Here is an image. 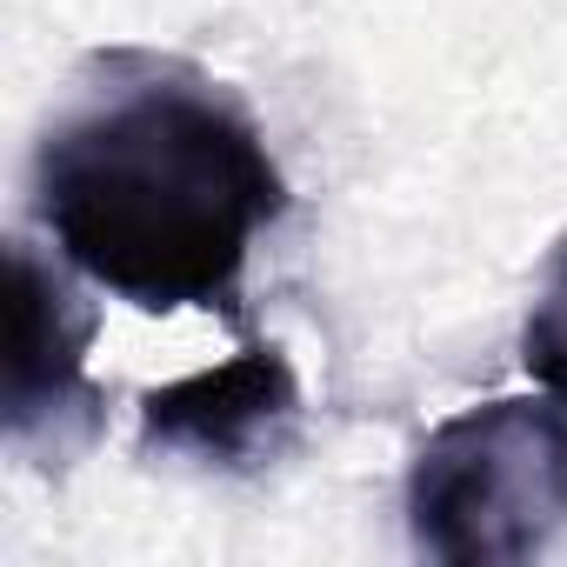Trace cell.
Wrapping results in <instances>:
<instances>
[{"label": "cell", "mask_w": 567, "mask_h": 567, "mask_svg": "<svg viewBox=\"0 0 567 567\" xmlns=\"http://www.w3.org/2000/svg\"><path fill=\"white\" fill-rule=\"evenodd\" d=\"M34 214L107 295L147 315H234L254 240L288 214V174L227 81L114 48L34 147Z\"/></svg>", "instance_id": "obj_1"}, {"label": "cell", "mask_w": 567, "mask_h": 567, "mask_svg": "<svg viewBox=\"0 0 567 567\" xmlns=\"http://www.w3.org/2000/svg\"><path fill=\"white\" fill-rule=\"evenodd\" d=\"M408 534L427 560H534L567 534V408L487 401L441 421L408 467Z\"/></svg>", "instance_id": "obj_2"}, {"label": "cell", "mask_w": 567, "mask_h": 567, "mask_svg": "<svg viewBox=\"0 0 567 567\" xmlns=\"http://www.w3.org/2000/svg\"><path fill=\"white\" fill-rule=\"evenodd\" d=\"M520 361H527V374H534L554 401H567V234L554 240L547 274H540V295H534V308H527Z\"/></svg>", "instance_id": "obj_5"}, {"label": "cell", "mask_w": 567, "mask_h": 567, "mask_svg": "<svg viewBox=\"0 0 567 567\" xmlns=\"http://www.w3.org/2000/svg\"><path fill=\"white\" fill-rule=\"evenodd\" d=\"M301 427V381L280 348L247 341L234 361L187 374L174 388H154L141 401L147 447L194 454L207 467H260Z\"/></svg>", "instance_id": "obj_4"}, {"label": "cell", "mask_w": 567, "mask_h": 567, "mask_svg": "<svg viewBox=\"0 0 567 567\" xmlns=\"http://www.w3.org/2000/svg\"><path fill=\"white\" fill-rule=\"evenodd\" d=\"M87 341H94V315L34 247L14 240L8 247V381H0V421H8L14 447L68 454L94 434L101 394L87 381Z\"/></svg>", "instance_id": "obj_3"}]
</instances>
